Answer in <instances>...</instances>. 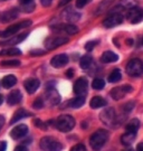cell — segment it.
I'll use <instances>...</instances> for the list:
<instances>
[{"instance_id": "26", "label": "cell", "mask_w": 143, "mask_h": 151, "mask_svg": "<svg viewBox=\"0 0 143 151\" xmlns=\"http://www.w3.org/2000/svg\"><path fill=\"white\" fill-rule=\"evenodd\" d=\"M92 62H93V58L91 57L90 55H85V56H83L80 60V68H83V70H87L91 65H92Z\"/></svg>"}, {"instance_id": "29", "label": "cell", "mask_w": 143, "mask_h": 151, "mask_svg": "<svg viewBox=\"0 0 143 151\" xmlns=\"http://www.w3.org/2000/svg\"><path fill=\"white\" fill-rule=\"evenodd\" d=\"M85 103V97L84 96H78L74 99L73 101H70V108L73 109H80L84 105Z\"/></svg>"}, {"instance_id": "40", "label": "cell", "mask_w": 143, "mask_h": 151, "mask_svg": "<svg viewBox=\"0 0 143 151\" xmlns=\"http://www.w3.org/2000/svg\"><path fill=\"white\" fill-rule=\"evenodd\" d=\"M34 122H35V124H36V127H38V128H40V129H42V130H46L45 127H42V125H45V123H42L40 120H35Z\"/></svg>"}, {"instance_id": "35", "label": "cell", "mask_w": 143, "mask_h": 151, "mask_svg": "<svg viewBox=\"0 0 143 151\" xmlns=\"http://www.w3.org/2000/svg\"><path fill=\"white\" fill-rule=\"evenodd\" d=\"M34 9H35V5L32 2L22 6V11H25V12H32Z\"/></svg>"}, {"instance_id": "41", "label": "cell", "mask_w": 143, "mask_h": 151, "mask_svg": "<svg viewBox=\"0 0 143 151\" xmlns=\"http://www.w3.org/2000/svg\"><path fill=\"white\" fill-rule=\"evenodd\" d=\"M42 7H49L52 5V0H40Z\"/></svg>"}, {"instance_id": "27", "label": "cell", "mask_w": 143, "mask_h": 151, "mask_svg": "<svg viewBox=\"0 0 143 151\" xmlns=\"http://www.w3.org/2000/svg\"><path fill=\"white\" fill-rule=\"evenodd\" d=\"M0 54L4 55V56H16V55L21 54V50L16 48V47H10V48L2 49V50L0 52Z\"/></svg>"}, {"instance_id": "13", "label": "cell", "mask_w": 143, "mask_h": 151, "mask_svg": "<svg viewBox=\"0 0 143 151\" xmlns=\"http://www.w3.org/2000/svg\"><path fill=\"white\" fill-rule=\"evenodd\" d=\"M68 63V56L66 54H59L54 56L52 60H50V64L53 67H56V68H60V67H64L65 65Z\"/></svg>"}, {"instance_id": "15", "label": "cell", "mask_w": 143, "mask_h": 151, "mask_svg": "<svg viewBox=\"0 0 143 151\" xmlns=\"http://www.w3.org/2000/svg\"><path fill=\"white\" fill-rule=\"evenodd\" d=\"M46 100H47L49 105H56L60 101V96H59L58 92L55 88H49V90H47V93H46Z\"/></svg>"}, {"instance_id": "5", "label": "cell", "mask_w": 143, "mask_h": 151, "mask_svg": "<svg viewBox=\"0 0 143 151\" xmlns=\"http://www.w3.org/2000/svg\"><path fill=\"white\" fill-rule=\"evenodd\" d=\"M30 25H32V22H30V20H25V22H18L16 25H12V26H10L9 28H7L4 32H0V37H2V38L11 37V36L16 35L20 29L28 27V26H30Z\"/></svg>"}, {"instance_id": "32", "label": "cell", "mask_w": 143, "mask_h": 151, "mask_svg": "<svg viewBox=\"0 0 143 151\" xmlns=\"http://www.w3.org/2000/svg\"><path fill=\"white\" fill-rule=\"evenodd\" d=\"M63 30H65V32L68 35H75L78 32V28L74 25H65L63 26Z\"/></svg>"}, {"instance_id": "6", "label": "cell", "mask_w": 143, "mask_h": 151, "mask_svg": "<svg viewBox=\"0 0 143 151\" xmlns=\"http://www.w3.org/2000/svg\"><path fill=\"white\" fill-rule=\"evenodd\" d=\"M123 22V16L120 14V12H115V14H112L110 16L106 18L105 20L103 22V25L105 26L106 28H113L122 24Z\"/></svg>"}, {"instance_id": "4", "label": "cell", "mask_w": 143, "mask_h": 151, "mask_svg": "<svg viewBox=\"0 0 143 151\" xmlns=\"http://www.w3.org/2000/svg\"><path fill=\"white\" fill-rule=\"evenodd\" d=\"M143 72V64L140 60H131L126 65V73L132 77L141 76Z\"/></svg>"}, {"instance_id": "28", "label": "cell", "mask_w": 143, "mask_h": 151, "mask_svg": "<svg viewBox=\"0 0 143 151\" xmlns=\"http://www.w3.org/2000/svg\"><path fill=\"white\" fill-rule=\"evenodd\" d=\"M122 78V74L120 70H114L111 74L109 75V82L110 83H116Z\"/></svg>"}, {"instance_id": "36", "label": "cell", "mask_w": 143, "mask_h": 151, "mask_svg": "<svg viewBox=\"0 0 143 151\" xmlns=\"http://www.w3.org/2000/svg\"><path fill=\"white\" fill-rule=\"evenodd\" d=\"M42 106H44V101H42V99H37L32 103V108L35 109H42Z\"/></svg>"}, {"instance_id": "22", "label": "cell", "mask_w": 143, "mask_h": 151, "mask_svg": "<svg viewBox=\"0 0 143 151\" xmlns=\"http://www.w3.org/2000/svg\"><path fill=\"white\" fill-rule=\"evenodd\" d=\"M17 83V78L15 75H7L5 76L4 78H2V81H1V84H2V86L5 87V88H10L12 87L14 85H16Z\"/></svg>"}, {"instance_id": "25", "label": "cell", "mask_w": 143, "mask_h": 151, "mask_svg": "<svg viewBox=\"0 0 143 151\" xmlns=\"http://www.w3.org/2000/svg\"><path fill=\"white\" fill-rule=\"evenodd\" d=\"M126 131L129 132H138L139 128H140V121L138 119H132L130 122H127L126 124Z\"/></svg>"}, {"instance_id": "21", "label": "cell", "mask_w": 143, "mask_h": 151, "mask_svg": "<svg viewBox=\"0 0 143 151\" xmlns=\"http://www.w3.org/2000/svg\"><path fill=\"white\" fill-rule=\"evenodd\" d=\"M119 60V56H117L115 53H113V52H105V53H103L101 57V62L102 63H113V62H116Z\"/></svg>"}, {"instance_id": "43", "label": "cell", "mask_w": 143, "mask_h": 151, "mask_svg": "<svg viewBox=\"0 0 143 151\" xmlns=\"http://www.w3.org/2000/svg\"><path fill=\"white\" fill-rule=\"evenodd\" d=\"M73 75H74V70H67V73H66V76L68 77V78H70V77H73Z\"/></svg>"}, {"instance_id": "39", "label": "cell", "mask_w": 143, "mask_h": 151, "mask_svg": "<svg viewBox=\"0 0 143 151\" xmlns=\"http://www.w3.org/2000/svg\"><path fill=\"white\" fill-rule=\"evenodd\" d=\"M30 54H32V56H37V55L45 54V52L42 50V49H36V50H32V52H30Z\"/></svg>"}, {"instance_id": "23", "label": "cell", "mask_w": 143, "mask_h": 151, "mask_svg": "<svg viewBox=\"0 0 143 151\" xmlns=\"http://www.w3.org/2000/svg\"><path fill=\"white\" fill-rule=\"evenodd\" d=\"M63 16L65 17V19L68 20V22H77L80 18V14H77L76 11H73L69 8V9L64 11Z\"/></svg>"}, {"instance_id": "9", "label": "cell", "mask_w": 143, "mask_h": 151, "mask_svg": "<svg viewBox=\"0 0 143 151\" xmlns=\"http://www.w3.org/2000/svg\"><path fill=\"white\" fill-rule=\"evenodd\" d=\"M28 133V127L26 124H18L10 131V137L12 139H20Z\"/></svg>"}, {"instance_id": "48", "label": "cell", "mask_w": 143, "mask_h": 151, "mask_svg": "<svg viewBox=\"0 0 143 151\" xmlns=\"http://www.w3.org/2000/svg\"><path fill=\"white\" fill-rule=\"evenodd\" d=\"M141 148H142V143H139V146L137 147V150H141Z\"/></svg>"}, {"instance_id": "38", "label": "cell", "mask_w": 143, "mask_h": 151, "mask_svg": "<svg viewBox=\"0 0 143 151\" xmlns=\"http://www.w3.org/2000/svg\"><path fill=\"white\" fill-rule=\"evenodd\" d=\"M72 150H86V147L84 145H82V143H78V145H76L72 148Z\"/></svg>"}, {"instance_id": "20", "label": "cell", "mask_w": 143, "mask_h": 151, "mask_svg": "<svg viewBox=\"0 0 143 151\" xmlns=\"http://www.w3.org/2000/svg\"><path fill=\"white\" fill-rule=\"evenodd\" d=\"M135 138H137V133L135 132H129V131H126V133H124L122 135L121 142L124 146H130V145H132L133 142H134Z\"/></svg>"}, {"instance_id": "3", "label": "cell", "mask_w": 143, "mask_h": 151, "mask_svg": "<svg viewBox=\"0 0 143 151\" xmlns=\"http://www.w3.org/2000/svg\"><path fill=\"white\" fill-rule=\"evenodd\" d=\"M39 146L42 150H62L63 149V146L62 143L59 142L58 140H56L55 138H52V137H44L40 142H39Z\"/></svg>"}, {"instance_id": "30", "label": "cell", "mask_w": 143, "mask_h": 151, "mask_svg": "<svg viewBox=\"0 0 143 151\" xmlns=\"http://www.w3.org/2000/svg\"><path fill=\"white\" fill-rule=\"evenodd\" d=\"M104 86H105V82L103 81L102 78H95L94 81L92 82V87L96 91H100L102 88H104Z\"/></svg>"}, {"instance_id": "34", "label": "cell", "mask_w": 143, "mask_h": 151, "mask_svg": "<svg viewBox=\"0 0 143 151\" xmlns=\"http://www.w3.org/2000/svg\"><path fill=\"white\" fill-rule=\"evenodd\" d=\"M91 1H92V0H76V7L82 9V8H84L86 5H88Z\"/></svg>"}, {"instance_id": "17", "label": "cell", "mask_w": 143, "mask_h": 151, "mask_svg": "<svg viewBox=\"0 0 143 151\" xmlns=\"http://www.w3.org/2000/svg\"><path fill=\"white\" fill-rule=\"evenodd\" d=\"M27 36H28L27 32L19 34V35H17V36H11L10 39H7V40H5V42H1L0 45H17V44L21 43L22 40H25Z\"/></svg>"}, {"instance_id": "37", "label": "cell", "mask_w": 143, "mask_h": 151, "mask_svg": "<svg viewBox=\"0 0 143 151\" xmlns=\"http://www.w3.org/2000/svg\"><path fill=\"white\" fill-rule=\"evenodd\" d=\"M97 43H98L97 40H92V42H88V43H86V45H85V49L90 52V50H92V49L95 47V45Z\"/></svg>"}, {"instance_id": "16", "label": "cell", "mask_w": 143, "mask_h": 151, "mask_svg": "<svg viewBox=\"0 0 143 151\" xmlns=\"http://www.w3.org/2000/svg\"><path fill=\"white\" fill-rule=\"evenodd\" d=\"M126 16L129 17V19H131V22H132L133 24H137V22H139L141 20V18H142V12H141V10H140L139 8L133 7V8L127 9Z\"/></svg>"}, {"instance_id": "12", "label": "cell", "mask_w": 143, "mask_h": 151, "mask_svg": "<svg viewBox=\"0 0 143 151\" xmlns=\"http://www.w3.org/2000/svg\"><path fill=\"white\" fill-rule=\"evenodd\" d=\"M19 15V9L17 8H12L10 10L5 11L4 14L0 15V22L6 24V22H9L11 20H15L17 17Z\"/></svg>"}, {"instance_id": "19", "label": "cell", "mask_w": 143, "mask_h": 151, "mask_svg": "<svg viewBox=\"0 0 143 151\" xmlns=\"http://www.w3.org/2000/svg\"><path fill=\"white\" fill-rule=\"evenodd\" d=\"M28 115H32V114L29 113L28 111H26V110H24V109H19V110H17L16 112L14 113L10 123L11 124L16 123V122H18L19 120L24 119V118H26V116H28Z\"/></svg>"}, {"instance_id": "31", "label": "cell", "mask_w": 143, "mask_h": 151, "mask_svg": "<svg viewBox=\"0 0 143 151\" xmlns=\"http://www.w3.org/2000/svg\"><path fill=\"white\" fill-rule=\"evenodd\" d=\"M0 65L2 66V67H18V66H20V62L19 60H2Z\"/></svg>"}, {"instance_id": "33", "label": "cell", "mask_w": 143, "mask_h": 151, "mask_svg": "<svg viewBox=\"0 0 143 151\" xmlns=\"http://www.w3.org/2000/svg\"><path fill=\"white\" fill-rule=\"evenodd\" d=\"M137 5V1L134 0H122L121 2V6H123L125 9H130V8H133Z\"/></svg>"}, {"instance_id": "45", "label": "cell", "mask_w": 143, "mask_h": 151, "mask_svg": "<svg viewBox=\"0 0 143 151\" xmlns=\"http://www.w3.org/2000/svg\"><path fill=\"white\" fill-rule=\"evenodd\" d=\"M4 124H5V116L4 115H0V130L2 129Z\"/></svg>"}, {"instance_id": "8", "label": "cell", "mask_w": 143, "mask_h": 151, "mask_svg": "<svg viewBox=\"0 0 143 151\" xmlns=\"http://www.w3.org/2000/svg\"><path fill=\"white\" fill-rule=\"evenodd\" d=\"M87 87H88V82L85 77H80L74 84V93L76 95L80 96H84L87 92Z\"/></svg>"}, {"instance_id": "1", "label": "cell", "mask_w": 143, "mask_h": 151, "mask_svg": "<svg viewBox=\"0 0 143 151\" xmlns=\"http://www.w3.org/2000/svg\"><path fill=\"white\" fill-rule=\"evenodd\" d=\"M109 140V132L106 130H97L96 132H94L91 135V146L93 149H101L102 147L106 143V141Z\"/></svg>"}, {"instance_id": "47", "label": "cell", "mask_w": 143, "mask_h": 151, "mask_svg": "<svg viewBox=\"0 0 143 151\" xmlns=\"http://www.w3.org/2000/svg\"><path fill=\"white\" fill-rule=\"evenodd\" d=\"M16 150H28V147H26V146H18V147H16Z\"/></svg>"}, {"instance_id": "49", "label": "cell", "mask_w": 143, "mask_h": 151, "mask_svg": "<svg viewBox=\"0 0 143 151\" xmlns=\"http://www.w3.org/2000/svg\"><path fill=\"white\" fill-rule=\"evenodd\" d=\"M2 102H4V97H2V95L0 94V105L2 104Z\"/></svg>"}, {"instance_id": "46", "label": "cell", "mask_w": 143, "mask_h": 151, "mask_svg": "<svg viewBox=\"0 0 143 151\" xmlns=\"http://www.w3.org/2000/svg\"><path fill=\"white\" fill-rule=\"evenodd\" d=\"M30 2H32V0H19V4L20 5H27V4H30Z\"/></svg>"}, {"instance_id": "11", "label": "cell", "mask_w": 143, "mask_h": 151, "mask_svg": "<svg viewBox=\"0 0 143 151\" xmlns=\"http://www.w3.org/2000/svg\"><path fill=\"white\" fill-rule=\"evenodd\" d=\"M100 118H101L102 122H104L105 124H113L114 120H115V112L112 108H107L102 111Z\"/></svg>"}, {"instance_id": "44", "label": "cell", "mask_w": 143, "mask_h": 151, "mask_svg": "<svg viewBox=\"0 0 143 151\" xmlns=\"http://www.w3.org/2000/svg\"><path fill=\"white\" fill-rule=\"evenodd\" d=\"M70 1H72V0H60V1H59V7H63V6L67 5Z\"/></svg>"}, {"instance_id": "18", "label": "cell", "mask_w": 143, "mask_h": 151, "mask_svg": "<svg viewBox=\"0 0 143 151\" xmlns=\"http://www.w3.org/2000/svg\"><path fill=\"white\" fill-rule=\"evenodd\" d=\"M21 93L19 90H14V91L10 92V94L8 95V100L7 102L9 105H16L21 101Z\"/></svg>"}, {"instance_id": "24", "label": "cell", "mask_w": 143, "mask_h": 151, "mask_svg": "<svg viewBox=\"0 0 143 151\" xmlns=\"http://www.w3.org/2000/svg\"><path fill=\"white\" fill-rule=\"evenodd\" d=\"M107 102L101 96H94L92 100H91V108L92 109H100L105 106Z\"/></svg>"}, {"instance_id": "2", "label": "cell", "mask_w": 143, "mask_h": 151, "mask_svg": "<svg viewBox=\"0 0 143 151\" xmlns=\"http://www.w3.org/2000/svg\"><path fill=\"white\" fill-rule=\"evenodd\" d=\"M75 127V119L72 115L64 114L56 120V128L62 132H69Z\"/></svg>"}, {"instance_id": "10", "label": "cell", "mask_w": 143, "mask_h": 151, "mask_svg": "<svg viewBox=\"0 0 143 151\" xmlns=\"http://www.w3.org/2000/svg\"><path fill=\"white\" fill-rule=\"evenodd\" d=\"M68 43V38L67 37H54V38H49L46 42V47L48 49H55L62 46V45H65V44Z\"/></svg>"}, {"instance_id": "14", "label": "cell", "mask_w": 143, "mask_h": 151, "mask_svg": "<svg viewBox=\"0 0 143 151\" xmlns=\"http://www.w3.org/2000/svg\"><path fill=\"white\" fill-rule=\"evenodd\" d=\"M24 86L29 94H32L37 91L39 86H40V82L38 81L37 78H28L25 83H24Z\"/></svg>"}, {"instance_id": "42", "label": "cell", "mask_w": 143, "mask_h": 151, "mask_svg": "<svg viewBox=\"0 0 143 151\" xmlns=\"http://www.w3.org/2000/svg\"><path fill=\"white\" fill-rule=\"evenodd\" d=\"M6 149H7V143H6L5 141L0 142V151H5Z\"/></svg>"}, {"instance_id": "7", "label": "cell", "mask_w": 143, "mask_h": 151, "mask_svg": "<svg viewBox=\"0 0 143 151\" xmlns=\"http://www.w3.org/2000/svg\"><path fill=\"white\" fill-rule=\"evenodd\" d=\"M133 87L130 86V85H122V86L115 87L111 91V96L114 100H121L126 95L127 93H131Z\"/></svg>"}, {"instance_id": "50", "label": "cell", "mask_w": 143, "mask_h": 151, "mask_svg": "<svg viewBox=\"0 0 143 151\" xmlns=\"http://www.w3.org/2000/svg\"><path fill=\"white\" fill-rule=\"evenodd\" d=\"M0 1H7V0H0Z\"/></svg>"}]
</instances>
